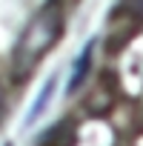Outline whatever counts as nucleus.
<instances>
[{"instance_id":"1","label":"nucleus","mask_w":143,"mask_h":146,"mask_svg":"<svg viewBox=\"0 0 143 146\" xmlns=\"http://www.w3.org/2000/svg\"><path fill=\"white\" fill-rule=\"evenodd\" d=\"M63 35V6L60 0H49V3L29 20V26L23 29L15 54H12V78L15 80H26L34 66L49 54V49L60 40Z\"/></svg>"},{"instance_id":"3","label":"nucleus","mask_w":143,"mask_h":146,"mask_svg":"<svg viewBox=\"0 0 143 146\" xmlns=\"http://www.w3.org/2000/svg\"><path fill=\"white\" fill-rule=\"evenodd\" d=\"M126 6H129L134 15H143V0H126Z\"/></svg>"},{"instance_id":"2","label":"nucleus","mask_w":143,"mask_h":146,"mask_svg":"<svg viewBox=\"0 0 143 146\" xmlns=\"http://www.w3.org/2000/svg\"><path fill=\"white\" fill-rule=\"evenodd\" d=\"M89 66H92V43L80 52V57H77V63H75V69H72V80H69V92H75V89H80V83L86 80V72H89Z\"/></svg>"}]
</instances>
